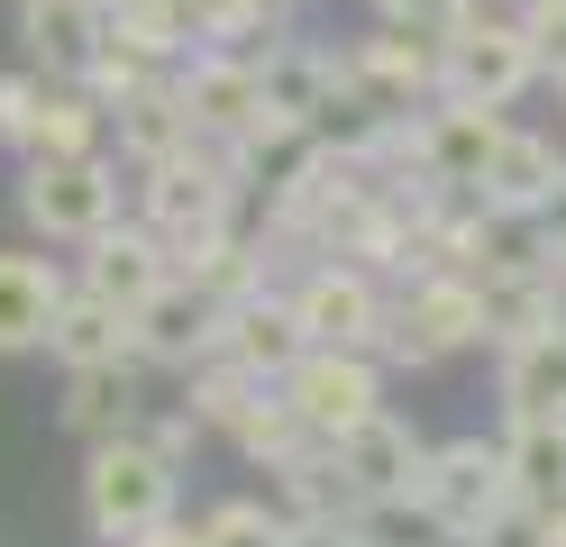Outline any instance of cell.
Wrapping results in <instances>:
<instances>
[{
	"instance_id": "6da1fadb",
	"label": "cell",
	"mask_w": 566,
	"mask_h": 547,
	"mask_svg": "<svg viewBox=\"0 0 566 547\" xmlns=\"http://www.w3.org/2000/svg\"><path fill=\"white\" fill-rule=\"evenodd\" d=\"M247 182H256V156H238L229 137H192V156L137 173V219H147V229L174 246V265H184L192 246L238 229V192Z\"/></svg>"
},
{
	"instance_id": "7a4b0ae2",
	"label": "cell",
	"mask_w": 566,
	"mask_h": 547,
	"mask_svg": "<svg viewBox=\"0 0 566 547\" xmlns=\"http://www.w3.org/2000/svg\"><path fill=\"white\" fill-rule=\"evenodd\" d=\"M174 511H184V465L156 438H137V420L83 448V529L101 547H128L137 529L174 520Z\"/></svg>"
},
{
	"instance_id": "3957f363",
	"label": "cell",
	"mask_w": 566,
	"mask_h": 547,
	"mask_svg": "<svg viewBox=\"0 0 566 547\" xmlns=\"http://www.w3.org/2000/svg\"><path fill=\"white\" fill-rule=\"evenodd\" d=\"M484 347V283L467 265H430V274H411L394 292V319H384V365H411V375H430V365L448 356H467Z\"/></svg>"
},
{
	"instance_id": "277c9868",
	"label": "cell",
	"mask_w": 566,
	"mask_h": 547,
	"mask_svg": "<svg viewBox=\"0 0 566 547\" xmlns=\"http://www.w3.org/2000/svg\"><path fill=\"white\" fill-rule=\"evenodd\" d=\"M184 401H192V420L210 429V438H229L238 456H256V465H274V456H293L302 448V420H293V401H283V383H265V375H247L238 356H201L192 375H184Z\"/></svg>"
},
{
	"instance_id": "5b68a950",
	"label": "cell",
	"mask_w": 566,
	"mask_h": 547,
	"mask_svg": "<svg viewBox=\"0 0 566 547\" xmlns=\"http://www.w3.org/2000/svg\"><path fill=\"white\" fill-rule=\"evenodd\" d=\"M19 219L46 246H92L119 219V165H111V146H101V156H28L19 165Z\"/></svg>"
},
{
	"instance_id": "8992f818",
	"label": "cell",
	"mask_w": 566,
	"mask_h": 547,
	"mask_svg": "<svg viewBox=\"0 0 566 547\" xmlns=\"http://www.w3.org/2000/svg\"><path fill=\"white\" fill-rule=\"evenodd\" d=\"M283 292H293V319H302L311 347H384L394 292H384V274L357 265V255H311Z\"/></svg>"
},
{
	"instance_id": "52a82bcc",
	"label": "cell",
	"mask_w": 566,
	"mask_h": 547,
	"mask_svg": "<svg viewBox=\"0 0 566 547\" xmlns=\"http://www.w3.org/2000/svg\"><path fill=\"white\" fill-rule=\"evenodd\" d=\"M530 83H548V64H539V46H530L521 10H512V19H484V10H475V28H457L448 46H439V101L512 109Z\"/></svg>"
},
{
	"instance_id": "ba28073f",
	"label": "cell",
	"mask_w": 566,
	"mask_h": 547,
	"mask_svg": "<svg viewBox=\"0 0 566 547\" xmlns=\"http://www.w3.org/2000/svg\"><path fill=\"white\" fill-rule=\"evenodd\" d=\"M283 401H293V420L311 438H338L366 411H384V356L375 347H302L283 365Z\"/></svg>"
},
{
	"instance_id": "9c48e42d",
	"label": "cell",
	"mask_w": 566,
	"mask_h": 547,
	"mask_svg": "<svg viewBox=\"0 0 566 547\" xmlns=\"http://www.w3.org/2000/svg\"><path fill=\"white\" fill-rule=\"evenodd\" d=\"M503 128H512L503 109L430 101V109L402 128V156L384 165V173H420V182H439V192H475V182H484V156H493V137H503Z\"/></svg>"
},
{
	"instance_id": "30bf717a",
	"label": "cell",
	"mask_w": 566,
	"mask_h": 547,
	"mask_svg": "<svg viewBox=\"0 0 566 547\" xmlns=\"http://www.w3.org/2000/svg\"><path fill=\"white\" fill-rule=\"evenodd\" d=\"M512 502V474H503V438H439L430 465H420V520L439 538H467L484 511Z\"/></svg>"
},
{
	"instance_id": "8fae6325",
	"label": "cell",
	"mask_w": 566,
	"mask_h": 547,
	"mask_svg": "<svg viewBox=\"0 0 566 547\" xmlns=\"http://www.w3.org/2000/svg\"><path fill=\"white\" fill-rule=\"evenodd\" d=\"M329 456L347 474L357 502H420V465H430V438H420L402 411H366L357 429L329 438Z\"/></svg>"
},
{
	"instance_id": "7c38bea8",
	"label": "cell",
	"mask_w": 566,
	"mask_h": 547,
	"mask_svg": "<svg viewBox=\"0 0 566 547\" xmlns=\"http://www.w3.org/2000/svg\"><path fill=\"white\" fill-rule=\"evenodd\" d=\"M220 302L192 283V274H174L165 292H147L137 302V365L147 375H192L201 356H220Z\"/></svg>"
},
{
	"instance_id": "4fadbf2b",
	"label": "cell",
	"mask_w": 566,
	"mask_h": 547,
	"mask_svg": "<svg viewBox=\"0 0 566 547\" xmlns=\"http://www.w3.org/2000/svg\"><path fill=\"white\" fill-rule=\"evenodd\" d=\"M74 283H83V292H101V302H119V311H137L147 292H165V283H174V246L147 229V219H111V229L83 246Z\"/></svg>"
},
{
	"instance_id": "5bb4252c",
	"label": "cell",
	"mask_w": 566,
	"mask_h": 547,
	"mask_svg": "<svg viewBox=\"0 0 566 547\" xmlns=\"http://www.w3.org/2000/svg\"><path fill=\"white\" fill-rule=\"evenodd\" d=\"M111 137H119V165L128 173H147V165H174V156H192V109L184 92H174V73H156V83H137L111 101Z\"/></svg>"
},
{
	"instance_id": "9a60e30c",
	"label": "cell",
	"mask_w": 566,
	"mask_h": 547,
	"mask_svg": "<svg viewBox=\"0 0 566 547\" xmlns=\"http://www.w3.org/2000/svg\"><path fill=\"white\" fill-rule=\"evenodd\" d=\"M338 73H347V55L338 46H311V36H265V55H256V83H265V101L274 109H293L302 128H329V109H338Z\"/></svg>"
},
{
	"instance_id": "2e32d148",
	"label": "cell",
	"mask_w": 566,
	"mask_h": 547,
	"mask_svg": "<svg viewBox=\"0 0 566 547\" xmlns=\"http://www.w3.org/2000/svg\"><path fill=\"white\" fill-rule=\"evenodd\" d=\"M101 36H111V10L101 0H19V46L38 73H55V83H83Z\"/></svg>"
},
{
	"instance_id": "e0dca14e",
	"label": "cell",
	"mask_w": 566,
	"mask_h": 547,
	"mask_svg": "<svg viewBox=\"0 0 566 547\" xmlns=\"http://www.w3.org/2000/svg\"><path fill=\"white\" fill-rule=\"evenodd\" d=\"M311 338H302V319H293V292L283 283H256L247 302H229V319H220V356H238L247 375H265V383H283V365H293Z\"/></svg>"
},
{
	"instance_id": "ac0fdd59",
	"label": "cell",
	"mask_w": 566,
	"mask_h": 547,
	"mask_svg": "<svg viewBox=\"0 0 566 547\" xmlns=\"http://www.w3.org/2000/svg\"><path fill=\"white\" fill-rule=\"evenodd\" d=\"M64 292H74V274L55 255H28V246L0 255V356H38Z\"/></svg>"
},
{
	"instance_id": "d6986e66",
	"label": "cell",
	"mask_w": 566,
	"mask_h": 547,
	"mask_svg": "<svg viewBox=\"0 0 566 547\" xmlns=\"http://www.w3.org/2000/svg\"><path fill=\"white\" fill-rule=\"evenodd\" d=\"M46 356L74 375V365H137V311L101 302V292H64L55 302V328H46Z\"/></svg>"
},
{
	"instance_id": "ffe728a7",
	"label": "cell",
	"mask_w": 566,
	"mask_h": 547,
	"mask_svg": "<svg viewBox=\"0 0 566 547\" xmlns=\"http://www.w3.org/2000/svg\"><path fill=\"white\" fill-rule=\"evenodd\" d=\"M557 182H566L557 137H539V128H503V137H493V156H484L475 201H493V210H539Z\"/></svg>"
},
{
	"instance_id": "44dd1931",
	"label": "cell",
	"mask_w": 566,
	"mask_h": 547,
	"mask_svg": "<svg viewBox=\"0 0 566 547\" xmlns=\"http://www.w3.org/2000/svg\"><path fill=\"white\" fill-rule=\"evenodd\" d=\"M265 474H274V502L293 511L311 538L338 529L347 511H357V493H347V474H338V456H329V438H302V448H293V456H274Z\"/></svg>"
},
{
	"instance_id": "7402d4cb",
	"label": "cell",
	"mask_w": 566,
	"mask_h": 547,
	"mask_svg": "<svg viewBox=\"0 0 566 547\" xmlns=\"http://www.w3.org/2000/svg\"><path fill=\"white\" fill-rule=\"evenodd\" d=\"M493 383H503V420H566V328L512 338Z\"/></svg>"
},
{
	"instance_id": "603a6c76",
	"label": "cell",
	"mask_w": 566,
	"mask_h": 547,
	"mask_svg": "<svg viewBox=\"0 0 566 547\" xmlns=\"http://www.w3.org/2000/svg\"><path fill=\"white\" fill-rule=\"evenodd\" d=\"M503 474H512V502L530 511H566V420H512L503 429Z\"/></svg>"
},
{
	"instance_id": "cb8c5ba5",
	"label": "cell",
	"mask_w": 566,
	"mask_h": 547,
	"mask_svg": "<svg viewBox=\"0 0 566 547\" xmlns=\"http://www.w3.org/2000/svg\"><path fill=\"white\" fill-rule=\"evenodd\" d=\"M101 146H111V109H101V92L92 83H55V73H46L28 156H101Z\"/></svg>"
},
{
	"instance_id": "d4e9b609",
	"label": "cell",
	"mask_w": 566,
	"mask_h": 547,
	"mask_svg": "<svg viewBox=\"0 0 566 547\" xmlns=\"http://www.w3.org/2000/svg\"><path fill=\"white\" fill-rule=\"evenodd\" d=\"M137 375H147V365H74V375H64V429L83 438H111V429H128L137 420Z\"/></svg>"
},
{
	"instance_id": "484cf974",
	"label": "cell",
	"mask_w": 566,
	"mask_h": 547,
	"mask_svg": "<svg viewBox=\"0 0 566 547\" xmlns=\"http://www.w3.org/2000/svg\"><path fill=\"white\" fill-rule=\"evenodd\" d=\"M201 538H210V547H311V529L293 520V511H283V502H256V493L210 502V511H201Z\"/></svg>"
},
{
	"instance_id": "4316f807",
	"label": "cell",
	"mask_w": 566,
	"mask_h": 547,
	"mask_svg": "<svg viewBox=\"0 0 566 547\" xmlns=\"http://www.w3.org/2000/svg\"><path fill=\"white\" fill-rule=\"evenodd\" d=\"M201 46H247V36H274L302 0H184Z\"/></svg>"
},
{
	"instance_id": "83f0119b",
	"label": "cell",
	"mask_w": 566,
	"mask_h": 547,
	"mask_svg": "<svg viewBox=\"0 0 566 547\" xmlns=\"http://www.w3.org/2000/svg\"><path fill=\"white\" fill-rule=\"evenodd\" d=\"M375 10H384V28H411V36H430V46H448L457 28H475L484 0H375Z\"/></svg>"
},
{
	"instance_id": "f1b7e54d",
	"label": "cell",
	"mask_w": 566,
	"mask_h": 547,
	"mask_svg": "<svg viewBox=\"0 0 566 547\" xmlns=\"http://www.w3.org/2000/svg\"><path fill=\"white\" fill-rule=\"evenodd\" d=\"M457 547H557V520H548V511H530V502H503V511H484Z\"/></svg>"
},
{
	"instance_id": "f546056e",
	"label": "cell",
	"mask_w": 566,
	"mask_h": 547,
	"mask_svg": "<svg viewBox=\"0 0 566 547\" xmlns=\"http://www.w3.org/2000/svg\"><path fill=\"white\" fill-rule=\"evenodd\" d=\"M38 101H46V73H0V146L10 156H28V128H38Z\"/></svg>"
},
{
	"instance_id": "4dcf8cb0",
	"label": "cell",
	"mask_w": 566,
	"mask_h": 547,
	"mask_svg": "<svg viewBox=\"0 0 566 547\" xmlns=\"http://www.w3.org/2000/svg\"><path fill=\"white\" fill-rule=\"evenodd\" d=\"M137 438H156V448H165L174 465H184V456L201 448V438H210V429L192 420V401H174V411H147V401H137Z\"/></svg>"
},
{
	"instance_id": "1f68e13d",
	"label": "cell",
	"mask_w": 566,
	"mask_h": 547,
	"mask_svg": "<svg viewBox=\"0 0 566 547\" xmlns=\"http://www.w3.org/2000/svg\"><path fill=\"white\" fill-rule=\"evenodd\" d=\"M521 28H530V46H539V64H548V73H566V0H530Z\"/></svg>"
},
{
	"instance_id": "d6a6232c",
	"label": "cell",
	"mask_w": 566,
	"mask_h": 547,
	"mask_svg": "<svg viewBox=\"0 0 566 547\" xmlns=\"http://www.w3.org/2000/svg\"><path fill=\"white\" fill-rule=\"evenodd\" d=\"M128 547H210V538H201V520H184V511H174V520H156V529H137Z\"/></svg>"
},
{
	"instance_id": "836d02e7",
	"label": "cell",
	"mask_w": 566,
	"mask_h": 547,
	"mask_svg": "<svg viewBox=\"0 0 566 547\" xmlns=\"http://www.w3.org/2000/svg\"><path fill=\"white\" fill-rule=\"evenodd\" d=\"M530 219H539V238H548V255H566V182H557V192H548L539 210H530Z\"/></svg>"
},
{
	"instance_id": "e575fe53",
	"label": "cell",
	"mask_w": 566,
	"mask_h": 547,
	"mask_svg": "<svg viewBox=\"0 0 566 547\" xmlns=\"http://www.w3.org/2000/svg\"><path fill=\"white\" fill-rule=\"evenodd\" d=\"M111 19H165V10H184V0H101Z\"/></svg>"
},
{
	"instance_id": "d590c367",
	"label": "cell",
	"mask_w": 566,
	"mask_h": 547,
	"mask_svg": "<svg viewBox=\"0 0 566 547\" xmlns=\"http://www.w3.org/2000/svg\"><path fill=\"white\" fill-rule=\"evenodd\" d=\"M557 547H566V511H557Z\"/></svg>"
},
{
	"instance_id": "8d00e7d4",
	"label": "cell",
	"mask_w": 566,
	"mask_h": 547,
	"mask_svg": "<svg viewBox=\"0 0 566 547\" xmlns=\"http://www.w3.org/2000/svg\"><path fill=\"white\" fill-rule=\"evenodd\" d=\"M503 10H530V0H503Z\"/></svg>"
},
{
	"instance_id": "74e56055",
	"label": "cell",
	"mask_w": 566,
	"mask_h": 547,
	"mask_svg": "<svg viewBox=\"0 0 566 547\" xmlns=\"http://www.w3.org/2000/svg\"><path fill=\"white\" fill-rule=\"evenodd\" d=\"M557 92H566V73H557Z\"/></svg>"
},
{
	"instance_id": "f35d334b",
	"label": "cell",
	"mask_w": 566,
	"mask_h": 547,
	"mask_svg": "<svg viewBox=\"0 0 566 547\" xmlns=\"http://www.w3.org/2000/svg\"><path fill=\"white\" fill-rule=\"evenodd\" d=\"M0 156H10V146H0Z\"/></svg>"
},
{
	"instance_id": "ab89813d",
	"label": "cell",
	"mask_w": 566,
	"mask_h": 547,
	"mask_svg": "<svg viewBox=\"0 0 566 547\" xmlns=\"http://www.w3.org/2000/svg\"><path fill=\"white\" fill-rule=\"evenodd\" d=\"M448 547H457V538H448Z\"/></svg>"
}]
</instances>
